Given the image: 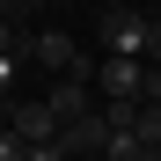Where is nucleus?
I'll use <instances>...</instances> for the list:
<instances>
[{"instance_id": "nucleus-1", "label": "nucleus", "mask_w": 161, "mask_h": 161, "mask_svg": "<svg viewBox=\"0 0 161 161\" xmlns=\"http://www.w3.org/2000/svg\"><path fill=\"white\" fill-rule=\"evenodd\" d=\"M147 22L139 8H103V59H147Z\"/></svg>"}, {"instance_id": "nucleus-2", "label": "nucleus", "mask_w": 161, "mask_h": 161, "mask_svg": "<svg viewBox=\"0 0 161 161\" xmlns=\"http://www.w3.org/2000/svg\"><path fill=\"white\" fill-rule=\"evenodd\" d=\"M30 66L59 73V80H66V73H95V66L73 51V37H66V30H37V37H30Z\"/></svg>"}, {"instance_id": "nucleus-3", "label": "nucleus", "mask_w": 161, "mask_h": 161, "mask_svg": "<svg viewBox=\"0 0 161 161\" xmlns=\"http://www.w3.org/2000/svg\"><path fill=\"white\" fill-rule=\"evenodd\" d=\"M139 80H147V59H103L95 66L103 103H139Z\"/></svg>"}, {"instance_id": "nucleus-4", "label": "nucleus", "mask_w": 161, "mask_h": 161, "mask_svg": "<svg viewBox=\"0 0 161 161\" xmlns=\"http://www.w3.org/2000/svg\"><path fill=\"white\" fill-rule=\"evenodd\" d=\"M8 132L22 147H44V139H59V117H51V103H15V110H8Z\"/></svg>"}, {"instance_id": "nucleus-5", "label": "nucleus", "mask_w": 161, "mask_h": 161, "mask_svg": "<svg viewBox=\"0 0 161 161\" xmlns=\"http://www.w3.org/2000/svg\"><path fill=\"white\" fill-rule=\"evenodd\" d=\"M103 139H110V117H103V103H95L88 117H73V125L59 132V147H66L73 161H88V154H103Z\"/></svg>"}, {"instance_id": "nucleus-6", "label": "nucleus", "mask_w": 161, "mask_h": 161, "mask_svg": "<svg viewBox=\"0 0 161 161\" xmlns=\"http://www.w3.org/2000/svg\"><path fill=\"white\" fill-rule=\"evenodd\" d=\"M22 66H30V51H0V117L22 103Z\"/></svg>"}, {"instance_id": "nucleus-7", "label": "nucleus", "mask_w": 161, "mask_h": 161, "mask_svg": "<svg viewBox=\"0 0 161 161\" xmlns=\"http://www.w3.org/2000/svg\"><path fill=\"white\" fill-rule=\"evenodd\" d=\"M132 139H139L147 154L161 147V103H139V110H132Z\"/></svg>"}, {"instance_id": "nucleus-8", "label": "nucleus", "mask_w": 161, "mask_h": 161, "mask_svg": "<svg viewBox=\"0 0 161 161\" xmlns=\"http://www.w3.org/2000/svg\"><path fill=\"white\" fill-rule=\"evenodd\" d=\"M103 161H147V147L132 139V132H110V139H103Z\"/></svg>"}, {"instance_id": "nucleus-9", "label": "nucleus", "mask_w": 161, "mask_h": 161, "mask_svg": "<svg viewBox=\"0 0 161 161\" xmlns=\"http://www.w3.org/2000/svg\"><path fill=\"white\" fill-rule=\"evenodd\" d=\"M0 51H30V37L15 30V15H0Z\"/></svg>"}, {"instance_id": "nucleus-10", "label": "nucleus", "mask_w": 161, "mask_h": 161, "mask_svg": "<svg viewBox=\"0 0 161 161\" xmlns=\"http://www.w3.org/2000/svg\"><path fill=\"white\" fill-rule=\"evenodd\" d=\"M0 161H30V147H22V139H15L8 125H0Z\"/></svg>"}, {"instance_id": "nucleus-11", "label": "nucleus", "mask_w": 161, "mask_h": 161, "mask_svg": "<svg viewBox=\"0 0 161 161\" xmlns=\"http://www.w3.org/2000/svg\"><path fill=\"white\" fill-rule=\"evenodd\" d=\"M147 66H161V15L147 22Z\"/></svg>"}, {"instance_id": "nucleus-12", "label": "nucleus", "mask_w": 161, "mask_h": 161, "mask_svg": "<svg viewBox=\"0 0 161 161\" xmlns=\"http://www.w3.org/2000/svg\"><path fill=\"white\" fill-rule=\"evenodd\" d=\"M139 103H161V66H147V80H139Z\"/></svg>"}, {"instance_id": "nucleus-13", "label": "nucleus", "mask_w": 161, "mask_h": 161, "mask_svg": "<svg viewBox=\"0 0 161 161\" xmlns=\"http://www.w3.org/2000/svg\"><path fill=\"white\" fill-rule=\"evenodd\" d=\"M37 8H44V0H15V15H37Z\"/></svg>"}, {"instance_id": "nucleus-14", "label": "nucleus", "mask_w": 161, "mask_h": 161, "mask_svg": "<svg viewBox=\"0 0 161 161\" xmlns=\"http://www.w3.org/2000/svg\"><path fill=\"white\" fill-rule=\"evenodd\" d=\"M103 8H132V0H103Z\"/></svg>"}, {"instance_id": "nucleus-15", "label": "nucleus", "mask_w": 161, "mask_h": 161, "mask_svg": "<svg viewBox=\"0 0 161 161\" xmlns=\"http://www.w3.org/2000/svg\"><path fill=\"white\" fill-rule=\"evenodd\" d=\"M0 15H15V0H0Z\"/></svg>"}, {"instance_id": "nucleus-16", "label": "nucleus", "mask_w": 161, "mask_h": 161, "mask_svg": "<svg viewBox=\"0 0 161 161\" xmlns=\"http://www.w3.org/2000/svg\"><path fill=\"white\" fill-rule=\"evenodd\" d=\"M147 161H161V147H154V154H147Z\"/></svg>"}]
</instances>
